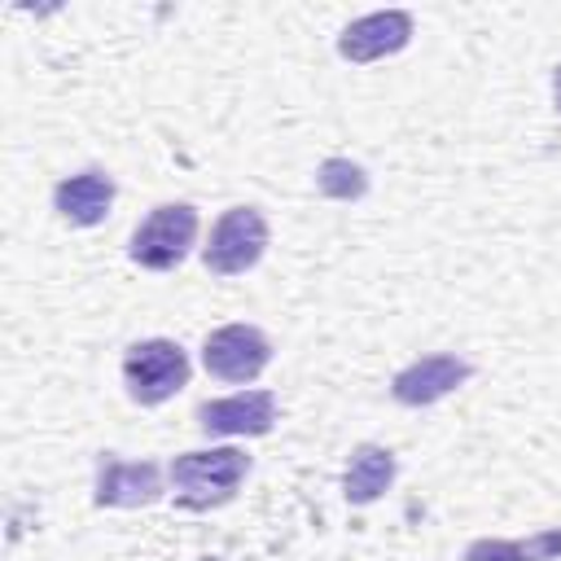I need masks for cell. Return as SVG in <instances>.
<instances>
[{"label":"cell","mask_w":561,"mask_h":561,"mask_svg":"<svg viewBox=\"0 0 561 561\" xmlns=\"http://www.w3.org/2000/svg\"><path fill=\"white\" fill-rule=\"evenodd\" d=\"M250 473V456L241 447H210V451H184L167 465V482L180 508L206 513L237 495V486Z\"/></svg>","instance_id":"obj_1"},{"label":"cell","mask_w":561,"mask_h":561,"mask_svg":"<svg viewBox=\"0 0 561 561\" xmlns=\"http://www.w3.org/2000/svg\"><path fill=\"white\" fill-rule=\"evenodd\" d=\"M188 373H193L188 351L171 337H145L123 351V386H127V399L140 408H158L175 399L188 386Z\"/></svg>","instance_id":"obj_2"},{"label":"cell","mask_w":561,"mask_h":561,"mask_svg":"<svg viewBox=\"0 0 561 561\" xmlns=\"http://www.w3.org/2000/svg\"><path fill=\"white\" fill-rule=\"evenodd\" d=\"M197 228H202L197 206H188V202H162V206H153L145 215V224H136V232L127 241V254L145 272H171L197 245Z\"/></svg>","instance_id":"obj_3"},{"label":"cell","mask_w":561,"mask_h":561,"mask_svg":"<svg viewBox=\"0 0 561 561\" xmlns=\"http://www.w3.org/2000/svg\"><path fill=\"white\" fill-rule=\"evenodd\" d=\"M267 237L272 232L259 206H228L202 245V263L210 276H241L267 254Z\"/></svg>","instance_id":"obj_4"},{"label":"cell","mask_w":561,"mask_h":561,"mask_svg":"<svg viewBox=\"0 0 561 561\" xmlns=\"http://www.w3.org/2000/svg\"><path fill=\"white\" fill-rule=\"evenodd\" d=\"M272 364V337L259 324H219L202 342V368L215 381L241 386L254 381Z\"/></svg>","instance_id":"obj_5"},{"label":"cell","mask_w":561,"mask_h":561,"mask_svg":"<svg viewBox=\"0 0 561 561\" xmlns=\"http://www.w3.org/2000/svg\"><path fill=\"white\" fill-rule=\"evenodd\" d=\"M473 377V364L456 351H434V355H421L412 359L408 368H399L390 377V394L394 403L403 408H430L438 399H447L451 390H460L465 381Z\"/></svg>","instance_id":"obj_6"},{"label":"cell","mask_w":561,"mask_h":561,"mask_svg":"<svg viewBox=\"0 0 561 561\" xmlns=\"http://www.w3.org/2000/svg\"><path fill=\"white\" fill-rule=\"evenodd\" d=\"M412 13L408 9H377V13H364L355 22L342 26L337 35V57L342 61H355V66H368V61H381V57H394L412 44Z\"/></svg>","instance_id":"obj_7"},{"label":"cell","mask_w":561,"mask_h":561,"mask_svg":"<svg viewBox=\"0 0 561 561\" xmlns=\"http://www.w3.org/2000/svg\"><path fill=\"white\" fill-rule=\"evenodd\" d=\"M276 425L272 390H237L224 399H206L197 408V430L206 438H259Z\"/></svg>","instance_id":"obj_8"},{"label":"cell","mask_w":561,"mask_h":561,"mask_svg":"<svg viewBox=\"0 0 561 561\" xmlns=\"http://www.w3.org/2000/svg\"><path fill=\"white\" fill-rule=\"evenodd\" d=\"M162 495V469L153 460H118L101 456L96 460V508H145Z\"/></svg>","instance_id":"obj_9"},{"label":"cell","mask_w":561,"mask_h":561,"mask_svg":"<svg viewBox=\"0 0 561 561\" xmlns=\"http://www.w3.org/2000/svg\"><path fill=\"white\" fill-rule=\"evenodd\" d=\"M110 206H114V180L96 167H88L79 175H66L53 188V210L70 228H96L110 215Z\"/></svg>","instance_id":"obj_10"},{"label":"cell","mask_w":561,"mask_h":561,"mask_svg":"<svg viewBox=\"0 0 561 561\" xmlns=\"http://www.w3.org/2000/svg\"><path fill=\"white\" fill-rule=\"evenodd\" d=\"M394 451L390 447H381V443H359L355 451H351V460H346V473H342V495L351 500V504H373V500H381L386 491H390V482H394Z\"/></svg>","instance_id":"obj_11"},{"label":"cell","mask_w":561,"mask_h":561,"mask_svg":"<svg viewBox=\"0 0 561 561\" xmlns=\"http://www.w3.org/2000/svg\"><path fill=\"white\" fill-rule=\"evenodd\" d=\"M465 561H561V526L535 530L526 539H469Z\"/></svg>","instance_id":"obj_12"},{"label":"cell","mask_w":561,"mask_h":561,"mask_svg":"<svg viewBox=\"0 0 561 561\" xmlns=\"http://www.w3.org/2000/svg\"><path fill=\"white\" fill-rule=\"evenodd\" d=\"M316 188L333 202H355L368 193V171L351 158H324L320 171H316Z\"/></svg>","instance_id":"obj_13"},{"label":"cell","mask_w":561,"mask_h":561,"mask_svg":"<svg viewBox=\"0 0 561 561\" xmlns=\"http://www.w3.org/2000/svg\"><path fill=\"white\" fill-rule=\"evenodd\" d=\"M552 101H557V110H561V61L552 66Z\"/></svg>","instance_id":"obj_14"}]
</instances>
